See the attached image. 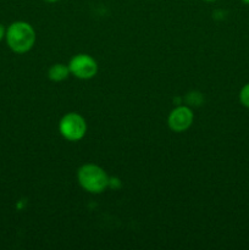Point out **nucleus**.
Here are the masks:
<instances>
[{
	"label": "nucleus",
	"mask_w": 249,
	"mask_h": 250,
	"mask_svg": "<svg viewBox=\"0 0 249 250\" xmlns=\"http://www.w3.org/2000/svg\"><path fill=\"white\" fill-rule=\"evenodd\" d=\"M6 43L9 48L16 54H24L33 48L36 43V31L24 21H16L6 29Z\"/></svg>",
	"instance_id": "obj_1"
},
{
	"label": "nucleus",
	"mask_w": 249,
	"mask_h": 250,
	"mask_svg": "<svg viewBox=\"0 0 249 250\" xmlns=\"http://www.w3.org/2000/svg\"><path fill=\"white\" fill-rule=\"evenodd\" d=\"M77 180L83 189L93 194L104 192L110 185V178L105 170L94 164L81 166L77 171Z\"/></svg>",
	"instance_id": "obj_2"
},
{
	"label": "nucleus",
	"mask_w": 249,
	"mask_h": 250,
	"mask_svg": "<svg viewBox=\"0 0 249 250\" xmlns=\"http://www.w3.org/2000/svg\"><path fill=\"white\" fill-rule=\"evenodd\" d=\"M59 131L61 136L70 142L81 141L87 132V124L83 116L77 112H68L63 115L59 122Z\"/></svg>",
	"instance_id": "obj_3"
},
{
	"label": "nucleus",
	"mask_w": 249,
	"mask_h": 250,
	"mask_svg": "<svg viewBox=\"0 0 249 250\" xmlns=\"http://www.w3.org/2000/svg\"><path fill=\"white\" fill-rule=\"evenodd\" d=\"M70 73L80 80H89L98 72V63L88 54H77L68 62Z\"/></svg>",
	"instance_id": "obj_4"
},
{
	"label": "nucleus",
	"mask_w": 249,
	"mask_h": 250,
	"mask_svg": "<svg viewBox=\"0 0 249 250\" xmlns=\"http://www.w3.org/2000/svg\"><path fill=\"white\" fill-rule=\"evenodd\" d=\"M193 120H194V115L189 107L177 106L168 115L167 124L173 132L181 133V132L187 131L192 126Z\"/></svg>",
	"instance_id": "obj_5"
},
{
	"label": "nucleus",
	"mask_w": 249,
	"mask_h": 250,
	"mask_svg": "<svg viewBox=\"0 0 249 250\" xmlns=\"http://www.w3.org/2000/svg\"><path fill=\"white\" fill-rule=\"evenodd\" d=\"M68 76H70V68L68 65L66 66L63 63H54L48 70L49 80L53 82H62Z\"/></svg>",
	"instance_id": "obj_6"
},
{
	"label": "nucleus",
	"mask_w": 249,
	"mask_h": 250,
	"mask_svg": "<svg viewBox=\"0 0 249 250\" xmlns=\"http://www.w3.org/2000/svg\"><path fill=\"white\" fill-rule=\"evenodd\" d=\"M239 102L243 106L249 109V83H247L239 92Z\"/></svg>",
	"instance_id": "obj_7"
},
{
	"label": "nucleus",
	"mask_w": 249,
	"mask_h": 250,
	"mask_svg": "<svg viewBox=\"0 0 249 250\" xmlns=\"http://www.w3.org/2000/svg\"><path fill=\"white\" fill-rule=\"evenodd\" d=\"M5 34H6V29H5L4 26L0 23V42L5 38Z\"/></svg>",
	"instance_id": "obj_8"
},
{
	"label": "nucleus",
	"mask_w": 249,
	"mask_h": 250,
	"mask_svg": "<svg viewBox=\"0 0 249 250\" xmlns=\"http://www.w3.org/2000/svg\"><path fill=\"white\" fill-rule=\"evenodd\" d=\"M44 1H48V2H56V1H60V0H44Z\"/></svg>",
	"instance_id": "obj_9"
},
{
	"label": "nucleus",
	"mask_w": 249,
	"mask_h": 250,
	"mask_svg": "<svg viewBox=\"0 0 249 250\" xmlns=\"http://www.w3.org/2000/svg\"><path fill=\"white\" fill-rule=\"evenodd\" d=\"M242 1H243V2H244V4L249 5V0H242Z\"/></svg>",
	"instance_id": "obj_10"
},
{
	"label": "nucleus",
	"mask_w": 249,
	"mask_h": 250,
	"mask_svg": "<svg viewBox=\"0 0 249 250\" xmlns=\"http://www.w3.org/2000/svg\"><path fill=\"white\" fill-rule=\"evenodd\" d=\"M204 1H208V2H212V1H216V0H204Z\"/></svg>",
	"instance_id": "obj_11"
}]
</instances>
